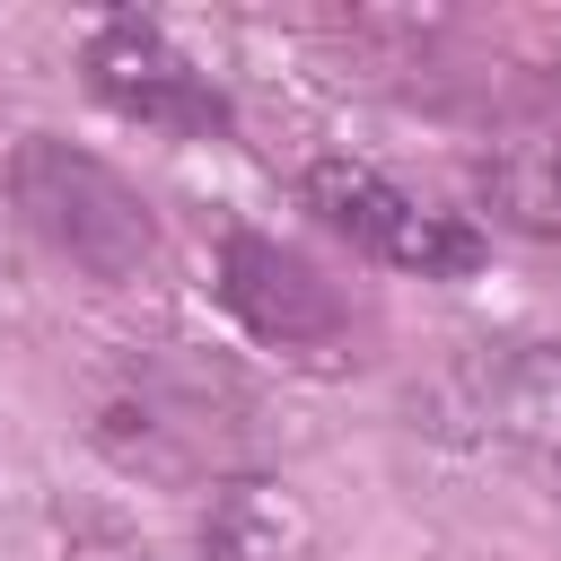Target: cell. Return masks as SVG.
<instances>
[{"label":"cell","instance_id":"1","mask_svg":"<svg viewBox=\"0 0 561 561\" xmlns=\"http://www.w3.org/2000/svg\"><path fill=\"white\" fill-rule=\"evenodd\" d=\"M96 447L149 482H228L245 447V386L193 351H131L96 394Z\"/></svg>","mask_w":561,"mask_h":561},{"label":"cell","instance_id":"2","mask_svg":"<svg viewBox=\"0 0 561 561\" xmlns=\"http://www.w3.org/2000/svg\"><path fill=\"white\" fill-rule=\"evenodd\" d=\"M9 210L26 219V237L44 254H61L70 272H88L105 289L140 280L158 263V210L140 202V184L61 131H26L9 149Z\"/></svg>","mask_w":561,"mask_h":561},{"label":"cell","instance_id":"3","mask_svg":"<svg viewBox=\"0 0 561 561\" xmlns=\"http://www.w3.org/2000/svg\"><path fill=\"white\" fill-rule=\"evenodd\" d=\"M307 210L333 237H351L359 254H377L394 272H421V280H456V272L482 263V237L456 210H430V202H412L403 184H386L377 167H351V158L307 167Z\"/></svg>","mask_w":561,"mask_h":561},{"label":"cell","instance_id":"4","mask_svg":"<svg viewBox=\"0 0 561 561\" xmlns=\"http://www.w3.org/2000/svg\"><path fill=\"white\" fill-rule=\"evenodd\" d=\"M219 307H228L254 342L298 351V359L351 342V298H342V280H333L316 254H298V245L263 237V228H228V237H219Z\"/></svg>","mask_w":561,"mask_h":561},{"label":"cell","instance_id":"5","mask_svg":"<svg viewBox=\"0 0 561 561\" xmlns=\"http://www.w3.org/2000/svg\"><path fill=\"white\" fill-rule=\"evenodd\" d=\"M88 88L123 114V123H149L167 140H219L228 131V96L149 26V18H114L88 35Z\"/></svg>","mask_w":561,"mask_h":561},{"label":"cell","instance_id":"6","mask_svg":"<svg viewBox=\"0 0 561 561\" xmlns=\"http://www.w3.org/2000/svg\"><path fill=\"white\" fill-rule=\"evenodd\" d=\"M307 552H316V517L289 482H263V473L210 482L202 561H307Z\"/></svg>","mask_w":561,"mask_h":561},{"label":"cell","instance_id":"7","mask_svg":"<svg viewBox=\"0 0 561 561\" xmlns=\"http://www.w3.org/2000/svg\"><path fill=\"white\" fill-rule=\"evenodd\" d=\"M482 202H491V219H508L526 237H561V79H552L543 114L517 123L482 158Z\"/></svg>","mask_w":561,"mask_h":561},{"label":"cell","instance_id":"8","mask_svg":"<svg viewBox=\"0 0 561 561\" xmlns=\"http://www.w3.org/2000/svg\"><path fill=\"white\" fill-rule=\"evenodd\" d=\"M88 561H149V552H88Z\"/></svg>","mask_w":561,"mask_h":561},{"label":"cell","instance_id":"9","mask_svg":"<svg viewBox=\"0 0 561 561\" xmlns=\"http://www.w3.org/2000/svg\"><path fill=\"white\" fill-rule=\"evenodd\" d=\"M552 482H561V465H552Z\"/></svg>","mask_w":561,"mask_h":561}]
</instances>
